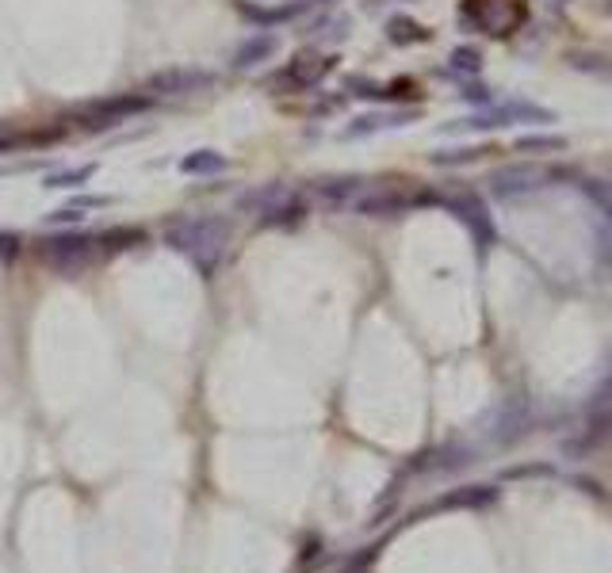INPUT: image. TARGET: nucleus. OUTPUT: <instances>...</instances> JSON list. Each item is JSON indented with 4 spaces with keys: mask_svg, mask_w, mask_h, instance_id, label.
Listing matches in <instances>:
<instances>
[{
    "mask_svg": "<svg viewBox=\"0 0 612 573\" xmlns=\"http://www.w3.org/2000/svg\"><path fill=\"white\" fill-rule=\"evenodd\" d=\"M544 4H547V8H559V12H563L570 0H544Z\"/></svg>",
    "mask_w": 612,
    "mask_h": 573,
    "instance_id": "31",
    "label": "nucleus"
},
{
    "mask_svg": "<svg viewBox=\"0 0 612 573\" xmlns=\"http://www.w3.org/2000/svg\"><path fill=\"white\" fill-rule=\"evenodd\" d=\"M134 245H146V230H134V226H115L108 234H100V249L104 253H123Z\"/></svg>",
    "mask_w": 612,
    "mask_h": 573,
    "instance_id": "21",
    "label": "nucleus"
},
{
    "mask_svg": "<svg viewBox=\"0 0 612 573\" xmlns=\"http://www.w3.org/2000/svg\"><path fill=\"white\" fill-rule=\"evenodd\" d=\"M417 203H437V195H406L398 188H364L352 199L349 211L364 214V218H398Z\"/></svg>",
    "mask_w": 612,
    "mask_h": 573,
    "instance_id": "8",
    "label": "nucleus"
},
{
    "mask_svg": "<svg viewBox=\"0 0 612 573\" xmlns=\"http://www.w3.org/2000/svg\"><path fill=\"white\" fill-rule=\"evenodd\" d=\"M310 35H333V39H345V35H349V20H345V16H326V20L310 23Z\"/></svg>",
    "mask_w": 612,
    "mask_h": 573,
    "instance_id": "23",
    "label": "nucleus"
},
{
    "mask_svg": "<svg viewBox=\"0 0 612 573\" xmlns=\"http://www.w3.org/2000/svg\"><path fill=\"white\" fill-rule=\"evenodd\" d=\"M467 104H482V107H490L494 104V88H486V85H467L463 92H459Z\"/></svg>",
    "mask_w": 612,
    "mask_h": 573,
    "instance_id": "28",
    "label": "nucleus"
},
{
    "mask_svg": "<svg viewBox=\"0 0 612 573\" xmlns=\"http://www.w3.org/2000/svg\"><path fill=\"white\" fill-rule=\"evenodd\" d=\"M20 237L16 234H0V260H4V264H8V260H16V256H20Z\"/></svg>",
    "mask_w": 612,
    "mask_h": 573,
    "instance_id": "29",
    "label": "nucleus"
},
{
    "mask_svg": "<svg viewBox=\"0 0 612 573\" xmlns=\"http://www.w3.org/2000/svg\"><path fill=\"white\" fill-rule=\"evenodd\" d=\"M601 12H605V16L612 20V0H601Z\"/></svg>",
    "mask_w": 612,
    "mask_h": 573,
    "instance_id": "32",
    "label": "nucleus"
},
{
    "mask_svg": "<svg viewBox=\"0 0 612 573\" xmlns=\"http://www.w3.org/2000/svg\"><path fill=\"white\" fill-rule=\"evenodd\" d=\"M276 50H280V35H276V31H257V35L241 39V43L230 50V69H234V73H253V69H261L264 62H272Z\"/></svg>",
    "mask_w": 612,
    "mask_h": 573,
    "instance_id": "11",
    "label": "nucleus"
},
{
    "mask_svg": "<svg viewBox=\"0 0 612 573\" xmlns=\"http://www.w3.org/2000/svg\"><path fill=\"white\" fill-rule=\"evenodd\" d=\"M23 146V130L12 127V123H0V157L4 153H12V149Z\"/></svg>",
    "mask_w": 612,
    "mask_h": 573,
    "instance_id": "27",
    "label": "nucleus"
},
{
    "mask_svg": "<svg viewBox=\"0 0 612 573\" xmlns=\"http://www.w3.org/2000/svg\"><path fill=\"white\" fill-rule=\"evenodd\" d=\"M333 69H337V58L326 54V50H299L284 69H276L268 77V88L280 92V96L284 92H310V88L322 85Z\"/></svg>",
    "mask_w": 612,
    "mask_h": 573,
    "instance_id": "5",
    "label": "nucleus"
},
{
    "mask_svg": "<svg viewBox=\"0 0 612 573\" xmlns=\"http://www.w3.org/2000/svg\"><path fill=\"white\" fill-rule=\"evenodd\" d=\"M96 176V165H77V169H58V172H46L43 176V188H85L88 180Z\"/></svg>",
    "mask_w": 612,
    "mask_h": 573,
    "instance_id": "20",
    "label": "nucleus"
},
{
    "mask_svg": "<svg viewBox=\"0 0 612 573\" xmlns=\"http://www.w3.org/2000/svg\"><path fill=\"white\" fill-rule=\"evenodd\" d=\"M414 115L417 111H368V115H356L349 127L341 130V138H345V142H352V138H372L379 130L406 127Z\"/></svg>",
    "mask_w": 612,
    "mask_h": 573,
    "instance_id": "13",
    "label": "nucleus"
},
{
    "mask_svg": "<svg viewBox=\"0 0 612 573\" xmlns=\"http://www.w3.org/2000/svg\"><path fill=\"white\" fill-rule=\"evenodd\" d=\"M215 88V73L211 69H199V65H173V69H157L146 77L142 92L153 100H184V96H199Z\"/></svg>",
    "mask_w": 612,
    "mask_h": 573,
    "instance_id": "7",
    "label": "nucleus"
},
{
    "mask_svg": "<svg viewBox=\"0 0 612 573\" xmlns=\"http://www.w3.org/2000/svg\"><path fill=\"white\" fill-rule=\"evenodd\" d=\"M345 92H349V96H360V100H383V85L364 81V77H349V81H345Z\"/></svg>",
    "mask_w": 612,
    "mask_h": 573,
    "instance_id": "24",
    "label": "nucleus"
},
{
    "mask_svg": "<svg viewBox=\"0 0 612 573\" xmlns=\"http://www.w3.org/2000/svg\"><path fill=\"white\" fill-rule=\"evenodd\" d=\"M448 203V211L456 214L459 222L471 230V237L479 241L482 249L486 245H494V218H490V207H486V199H482L479 191H471V188H463V191H456L452 199H444Z\"/></svg>",
    "mask_w": 612,
    "mask_h": 573,
    "instance_id": "10",
    "label": "nucleus"
},
{
    "mask_svg": "<svg viewBox=\"0 0 612 573\" xmlns=\"http://www.w3.org/2000/svg\"><path fill=\"white\" fill-rule=\"evenodd\" d=\"M230 237H234V226L222 214H184L165 226V245L188 256L203 276H211L219 268Z\"/></svg>",
    "mask_w": 612,
    "mask_h": 573,
    "instance_id": "1",
    "label": "nucleus"
},
{
    "mask_svg": "<svg viewBox=\"0 0 612 573\" xmlns=\"http://www.w3.org/2000/svg\"><path fill=\"white\" fill-rule=\"evenodd\" d=\"M368 188L364 176H318L314 180V195L326 203V207H337V211H349L352 199Z\"/></svg>",
    "mask_w": 612,
    "mask_h": 573,
    "instance_id": "12",
    "label": "nucleus"
},
{
    "mask_svg": "<svg viewBox=\"0 0 612 573\" xmlns=\"http://www.w3.org/2000/svg\"><path fill=\"white\" fill-rule=\"evenodd\" d=\"M291 4H299V8H314V4H329V0H291Z\"/></svg>",
    "mask_w": 612,
    "mask_h": 573,
    "instance_id": "30",
    "label": "nucleus"
},
{
    "mask_svg": "<svg viewBox=\"0 0 612 573\" xmlns=\"http://www.w3.org/2000/svg\"><path fill=\"white\" fill-rule=\"evenodd\" d=\"M104 253L100 249V234H81V230H69V234H58L46 241L43 260L62 272V276H81L96 264V256Z\"/></svg>",
    "mask_w": 612,
    "mask_h": 573,
    "instance_id": "6",
    "label": "nucleus"
},
{
    "mask_svg": "<svg viewBox=\"0 0 612 573\" xmlns=\"http://www.w3.org/2000/svg\"><path fill=\"white\" fill-rule=\"evenodd\" d=\"M567 65L582 77L612 81V54H605V50H567Z\"/></svg>",
    "mask_w": 612,
    "mask_h": 573,
    "instance_id": "16",
    "label": "nucleus"
},
{
    "mask_svg": "<svg viewBox=\"0 0 612 573\" xmlns=\"http://www.w3.org/2000/svg\"><path fill=\"white\" fill-rule=\"evenodd\" d=\"M119 199H111V195H77L69 207H77V211H104V207H115Z\"/></svg>",
    "mask_w": 612,
    "mask_h": 573,
    "instance_id": "26",
    "label": "nucleus"
},
{
    "mask_svg": "<svg viewBox=\"0 0 612 573\" xmlns=\"http://www.w3.org/2000/svg\"><path fill=\"white\" fill-rule=\"evenodd\" d=\"M486 153H490L486 146H448V149L429 153V165H437V169H463V165H475V161H482Z\"/></svg>",
    "mask_w": 612,
    "mask_h": 573,
    "instance_id": "19",
    "label": "nucleus"
},
{
    "mask_svg": "<svg viewBox=\"0 0 612 573\" xmlns=\"http://www.w3.org/2000/svg\"><path fill=\"white\" fill-rule=\"evenodd\" d=\"M176 169H180V176H222L230 169V157L219 149H192L176 161Z\"/></svg>",
    "mask_w": 612,
    "mask_h": 573,
    "instance_id": "15",
    "label": "nucleus"
},
{
    "mask_svg": "<svg viewBox=\"0 0 612 573\" xmlns=\"http://www.w3.org/2000/svg\"><path fill=\"white\" fill-rule=\"evenodd\" d=\"M238 211L241 214H257V222L268 230H295L303 226L310 203H306L303 191H291L284 180H268L257 188L241 191L238 195Z\"/></svg>",
    "mask_w": 612,
    "mask_h": 573,
    "instance_id": "2",
    "label": "nucleus"
},
{
    "mask_svg": "<svg viewBox=\"0 0 612 573\" xmlns=\"http://www.w3.org/2000/svg\"><path fill=\"white\" fill-rule=\"evenodd\" d=\"M234 8H238V16L245 23H253V27H261V31H276V27H284L291 23L303 8L299 4H284V8H261V4H253V0H234Z\"/></svg>",
    "mask_w": 612,
    "mask_h": 573,
    "instance_id": "14",
    "label": "nucleus"
},
{
    "mask_svg": "<svg viewBox=\"0 0 612 573\" xmlns=\"http://www.w3.org/2000/svg\"><path fill=\"white\" fill-rule=\"evenodd\" d=\"M157 104L153 96H146L142 88L138 92H115V96H104V100H88L85 107L73 111V127L81 134H104L111 127H123L134 115H146L150 107Z\"/></svg>",
    "mask_w": 612,
    "mask_h": 573,
    "instance_id": "3",
    "label": "nucleus"
},
{
    "mask_svg": "<svg viewBox=\"0 0 612 573\" xmlns=\"http://www.w3.org/2000/svg\"><path fill=\"white\" fill-rule=\"evenodd\" d=\"M85 218V211H77V207H58V211H50L43 218V226H77Z\"/></svg>",
    "mask_w": 612,
    "mask_h": 573,
    "instance_id": "25",
    "label": "nucleus"
},
{
    "mask_svg": "<svg viewBox=\"0 0 612 573\" xmlns=\"http://www.w3.org/2000/svg\"><path fill=\"white\" fill-rule=\"evenodd\" d=\"M383 35H387V43L391 46H417V43H429V39H433V31H429L425 23L410 20V16H391Z\"/></svg>",
    "mask_w": 612,
    "mask_h": 573,
    "instance_id": "17",
    "label": "nucleus"
},
{
    "mask_svg": "<svg viewBox=\"0 0 612 573\" xmlns=\"http://www.w3.org/2000/svg\"><path fill=\"white\" fill-rule=\"evenodd\" d=\"M482 69V54L475 46H456L448 54V73H459V77H475Z\"/></svg>",
    "mask_w": 612,
    "mask_h": 573,
    "instance_id": "22",
    "label": "nucleus"
},
{
    "mask_svg": "<svg viewBox=\"0 0 612 573\" xmlns=\"http://www.w3.org/2000/svg\"><path fill=\"white\" fill-rule=\"evenodd\" d=\"M517 153H532V157H547V153H567L570 138L567 134H521L513 142Z\"/></svg>",
    "mask_w": 612,
    "mask_h": 573,
    "instance_id": "18",
    "label": "nucleus"
},
{
    "mask_svg": "<svg viewBox=\"0 0 612 573\" xmlns=\"http://www.w3.org/2000/svg\"><path fill=\"white\" fill-rule=\"evenodd\" d=\"M547 176L544 169H536V165H502V169L490 172V195L494 199H502V203H513V199H525L532 191L547 188Z\"/></svg>",
    "mask_w": 612,
    "mask_h": 573,
    "instance_id": "9",
    "label": "nucleus"
},
{
    "mask_svg": "<svg viewBox=\"0 0 612 573\" xmlns=\"http://www.w3.org/2000/svg\"><path fill=\"white\" fill-rule=\"evenodd\" d=\"M517 123H536V127H544V123H555V111H547V107L532 104V100H505V104H494L475 111V115H467V119H456V123H448L444 134H467V130H505V127H517Z\"/></svg>",
    "mask_w": 612,
    "mask_h": 573,
    "instance_id": "4",
    "label": "nucleus"
}]
</instances>
